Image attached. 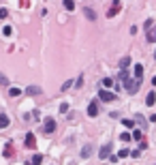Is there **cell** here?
<instances>
[{"label":"cell","mask_w":156,"mask_h":165,"mask_svg":"<svg viewBox=\"0 0 156 165\" xmlns=\"http://www.w3.org/2000/svg\"><path fill=\"white\" fill-rule=\"evenodd\" d=\"M139 84H141V79H124V88L128 90V94H137V90H139Z\"/></svg>","instance_id":"6da1fadb"},{"label":"cell","mask_w":156,"mask_h":165,"mask_svg":"<svg viewBox=\"0 0 156 165\" xmlns=\"http://www.w3.org/2000/svg\"><path fill=\"white\" fill-rule=\"evenodd\" d=\"M43 131H45V133H53V131H56V120H53V118H45Z\"/></svg>","instance_id":"7a4b0ae2"},{"label":"cell","mask_w":156,"mask_h":165,"mask_svg":"<svg viewBox=\"0 0 156 165\" xmlns=\"http://www.w3.org/2000/svg\"><path fill=\"white\" fill-rule=\"evenodd\" d=\"M98 99H100V101H116L118 94H116V92H109V90H100V92H98Z\"/></svg>","instance_id":"3957f363"},{"label":"cell","mask_w":156,"mask_h":165,"mask_svg":"<svg viewBox=\"0 0 156 165\" xmlns=\"http://www.w3.org/2000/svg\"><path fill=\"white\" fill-rule=\"evenodd\" d=\"M118 13H120V0H113L111 9H109V11H107V17H116Z\"/></svg>","instance_id":"277c9868"},{"label":"cell","mask_w":156,"mask_h":165,"mask_svg":"<svg viewBox=\"0 0 156 165\" xmlns=\"http://www.w3.org/2000/svg\"><path fill=\"white\" fill-rule=\"evenodd\" d=\"M24 144H26V148H36V140H34V135L32 133H28V135H26V140H24Z\"/></svg>","instance_id":"5b68a950"},{"label":"cell","mask_w":156,"mask_h":165,"mask_svg":"<svg viewBox=\"0 0 156 165\" xmlns=\"http://www.w3.org/2000/svg\"><path fill=\"white\" fill-rule=\"evenodd\" d=\"M109 152H111V144H105L103 148H100V154H98V157H100V159H109Z\"/></svg>","instance_id":"8992f818"},{"label":"cell","mask_w":156,"mask_h":165,"mask_svg":"<svg viewBox=\"0 0 156 165\" xmlns=\"http://www.w3.org/2000/svg\"><path fill=\"white\" fill-rule=\"evenodd\" d=\"M92 150H94V148H92V144H86L84 148H81V157H84V159H88L90 154H92Z\"/></svg>","instance_id":"52a82bcc"},{"label":"cell","mask_w":156,"mask_h":165,"mask_svg":"<svg viewBox=\"0 0 156 165\" xmlns=\"http://www.w3.org/2000/svg\"><path fill=\"white\" fill-rule=\"evenodd\" d=\"M9 122H11V120H9V116H6L4 112H0V129H6Z\"/></svg>","instance_id":"ba28073f"},{"label":"cell","mask_w":156,"mask_h":165,"mask_svg":"<svg viewBox=\"0 0 156 165\" xmlns=\"http://www.w3.org/2000/svg\"><path fill=\"white\" fill-rule=\"evenodd\" d=\"M26 94L36 97V94H41V88H39V86H28V88H26Z\"/></svg>","instance_id":"9c48e42d"},{"label":"cell","mask_w":156,"mask_h":165,"mask_svg":"<svg viewBox=\"0 0 156 165\" xmlns=\"http://www.w3.org/2000/svg\"><path fill=\"white\" fill-rule=\"evenodd\" d=\"M96 114H98V105H96V103H94V101H92V103H90V105H88V116H92V118H94Z\"/></svg>","instance_id":"30bf717a"},{"label":"cell","mask_w":156,"mask_h":165,"mask_svg":"<svg viewBox=\"0 0 156 165\" xmlns=\"http://www.w3.org/2000/svg\"><path fill=\"white\" fill-rule=\"evenodd\" d=\"M41 163H43V154H34V157L26 163V165H41Z\"/></svg>","instance_id":"8fae6325"},{"label":"cell","mask_w":156,"mask_h":165,"mask_svg":"<svg viewBox=\"0 0 156 165\" xmlns=\"http://www.w3.org/2000/svg\"><path fill=\"white\" fill-rule=\"evenodd\" d=\"M84 15L88 17L90 22H94V20H96V13H94V11H92V9H90V7H86V9H84Z\"/></svg>","instance_id":"7c38bea8"},{"label":"cell","mask_w":156,"mask_h":165,"mask_svg":"<svg viewBox=\"0 0 156 165\" xmlns=\"http://www.w3.org/2000/svg\"><path fill=\"white\" fill-rule=\"evenodd\" d=\"M145 39L150 43H156V28H148V34H145Z\"/></svg>","instance_id":"4fadbf2b"},{"label":"cell","mask_w":156,"mask_h":165,"mask_svg":"<svg viewBox=\"0 0 156 165\" xmlns=\"http://www.w3.org/2000/svg\"><path fill=\"white\" fill-rule=\"evenodd\" d=\"M133 65V60H131V56H124L122 60H120V69H128Z\"/></svg>","instance_id":"5bb4252c"},{"label":"cell","mask_w":156,"mask_h":165,"mask_svg":"<svg viewBox=\"0 0 156 165\" xmlns=\"http://www.w3.org/2000/svg\"><path fill=\"white\" fill-rule=\"evenodd\" d=\"M135 79H141L143 77V65H135Z\"/></svg>","instance_id":"9a60e30c"},{"label":"cell","mask_w":156,"mask_h":165,"mask_svg":"<svg viewBox=\"0 0 156 165\" xmlns=\"http://www.w3.org/2000/svg\"><path fill=\"white\" fill-rule=\"evenodd\" d=\"M154 103H156V94H154V92H148V97H145V105L152 107Z\"/></svg>","instance_id":"2e32d148"},{"label":"cell","mask_w":156,"mask_h":165,"mask_svg":"<svg viewBox=\"0 0 156 165\" xmlns=\"http://www.w3.org/2000/svg\"><path fill=\"white\" fill-rule=\"evenodd\" d=\"M2 154H4L6 159H9V157H13V146H11V144H6V146H4V152H2Z\"/></svg>","instance_id":"e0dca14e"},{"label":"cell","mask_w":156,"mask_h":165,"mask_svg":"<svg viewBox=\"0 0 156 165\" xmlns=\"http://www.w3.org/2000/svg\"><path fill=\"white\" fill-rule=\"evenodd\" d=\"M64 9H66V11H73V9H75V2H73V0H64Z\"/></svg>","instance_id":"ac0fdd59"},{"label":"cell","mask_w":156,"mask_h":165,"mask_svg":"<svg viewBox=\"0 0 156 165\" xmlns=\"http://www.w3.org/2000/svg\"><path fill=\"white\" fill-rule=\"evenodd\" d=\"M131 140H137V142L143 140V137H141V131H139V129H135V131H133V135H131Z\"/></svg>","instance_id":"d6986e66"},{"label":"cell","mask_w":156,"mask_h":165,"mask_svg":"<svg viewBox=\"0 0 156 165\" xmlns=\"http://www.w3.org/2000/svg\"><path fill=\"white\" fill-rule=\"evenodd\" d=\"M9 94H11V97H20L22 90H20V88H9Z\"/></svg>","instance_id":"ffe728a7"},{"label":"cell","mask_w":156,"mask_h":165,"mask_svg":"<svg viewBox=\"0 0 156 165\" xmlns=\"http://www.w3.org/2000/svg\"><path fill=\"white\" fill-rule=\"evenodd\" d=\"M0 86H9V77L4 73H0Z\"/></svg>","instance_id":"44dd1931"},{"label":"cell","mask_w":156,"mask_h":165,"mask_svg":"<svg viewBox=\"0 0 156 165\" xmlns=\"http://www.w3.org/2000/svg\"><path fill=\"white\" fill-rule=\"evenodd\" d=\"M103 86H105V88H111V86H113V79H111V77H105V79H103Z\"/></svg>","instance_id":"7402d4cb"},{"label":"cell","mask_w":156,"mask_h":165,"mask_svg":"<svg viewBox=\"0 0 156 165\" xmlns=\"http://www.w3.org/2000/svg\"><path fill=\"white\" fill-rule=\"evenodd\" d=\"M2 34H4V36H11V34H13L11 26H4V28H2Z\"/></svg>","instance_id":"603a6c76"},{"label":"cell","mask_w":156,"mask_h":165,"mask_svg":"<svg viewBox=\"0 0 156 165\" xmlns=\"http://www.w3.org/2000/svg\"><path fill=\"white\" fill-rule=\"evenodd\" d=\"M122 124L126 126V129H133V126H135V120H122Z\"/></svg>","instance_id":"cb8c5ba5"},{"label":"cell","mask_w":156,"mask_h":165,"mask_svg":"<svg viewBox=\"0 0 156 165\" xmlns=\"http://www.w3.org/2000/svg\"><path fill=\"white\" fill-rule=\"evenodd\" d=\"M6 17H9V11L6 9H0V20H6Z\"/></svg>","instance_id":"d4e9b609"},{"label":"cell","mask_w":156,"mask_h":165,"mask_svg":"<svg viewBox=\"0 0 156 165\" xmlns=\"http://www.w3.org/2000/svg\"><path fill=\"white\" fill-rule=\"evenodd\" d=\"M69 112V105L66 103H60V114H66Z\"/></svg>","instance_id":"484cf974"},{"label":"cell","mask_w":156,"mask_h":165,"mask_svg":"<svg viewBox=\"0 0 156 165\" xmlns=\"http://www.w3.org/2000/svg\"><path fill=\"white\" fill-rule=\"evenodd\" d=\"M145 148H148V142H145V140H139V150H145Z\"/></svg>","instance_id":"4316f807"},{"label":"cell","mask_w":156,"mask_h":165,"mask_svg":"<svg viewBox=\"0 0 156 165\" xmlns=\"http://www.w3.org/2000/svg\"><path fill=\"white\" fill-rule=\"evenodd\" d=\"M120 140H122V142H131V135H128V133H122Z\"/></svg>","instance_id":"83f0119b"},{"label":"cell","mask_w":156,"mask_h":165,"mask_svg":"<svg viewBox=\"0 0 156 165\" xmlns=\"http://www.w3.org/2000/svg\"><path fill=\"white\" fill-rule=\"evenodd\" d=\"M128 154H131V152H128V150L124 148V150H120V154H118V157H122V159H124V157H128Z\"/></svg>","instance_id":"f1b7e54d"},{"label":"cell","mask_w":156,"mask_h":165,"mask_svg":"<svg viewBox=\"0 0 156 165\" xmlns=\"http://www.w3.org/2000/svg\"><path fill=\"white\" fill-rule=\"evenodd\" d=\"M75 84H77V88H79L81 84H84V75H79V77H77V81H75Z\"/></svg>","instance_id":"f546056e"},{"label":"cell","mask_w":156,"mask_h":165,"mask_svg":"<svg viewBox=\"0 0 156 165\" xmlns=\"http://www.w3.org/2000/svg\"><path fill=\"white\" fill-rule=\"evenodd\" d=\"M71 86H73V81H66V84H64V86H62V88H60V90H69V88H71Z\"/></svg>","instance_id":"4dcf8cb0"},{"label":"cell","mask_w":156,"mask_h":165,"mask_svg":"<svg viewBox=\"0 0 156 165\" xmlns=\"http://www.w3.org/2000/svg\"><path fill=\"white\" fill-rule=\"evenodd\" d=\"M20 4H22V7H30V2H28V0H22Z\"/></svg>","instance_id":"1f68e13d"},{"label":"cell","mask_w":156,"mask_h":165,"mask_svg":"<svg viewBox=\"0 0 156 165\" xmlns=\"http://www.w3.org/2000/svg\"><path fill=\"white\" fill-rule=\"evenodd\" d=\"M152 84H154V86H156V77H154V79H152Z\"/></svg>","instance_id":"d6a6232c"}]
</instances>
